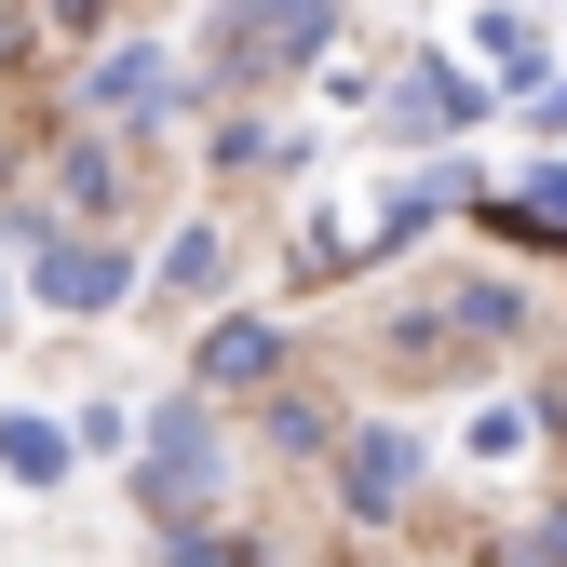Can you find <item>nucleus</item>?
Returning <instances> with one entry per match:
<instances>
[{
    "label": "nucleus",
    "mask_w": 567,
    "mask_h": 567,
    "mask_svg": "<svg viewBox=\"0 0 567 567\" xmlns=\"http://www.w3.org/2000/svg\"><path fill=\"white\" fill-rule=\"evenodd\" d=\"M324 41H338V0H230L217 68H230V82H257V68H311Z\"/></svg>",
    "instance_id": "nucleus-1"
},
{
    "label": "nucleus",
    "mask_w": 567,
    "mask_h": 567,
    "mask_svg": "<svg viewBox=\"0 0 567 567\" xmlns=\"http://www.w3.org/2000/svg\"><path fill=\"white\" fill-rule=\"evenodd\" d=\"M217 501V433H203V405H176L163 433H150V514L176 527V514H203Z\"/></svg>",
    "instance_id": "nucleus-2"
},
{
    "label": "nucleus",
    "mask_w": 567,
    "mask_h": 567,
    "mask_svg": "<svg viewBox=\"0 0 567 567\" xmlns=\"http://www.w3.org/2000/svg\"><path fill=\"white\" fill-rule=\"evenodd\" d=\"M405 486H419V433H392V419H365V433L338 446V501H351V514L379 527V514L405 501Z\"/></svg>",
    "instance_id": "nucleus-3"
},
{
    "label": "nucleus",
    "mask_w": 567,
    "mask_h": 567,
    "mask_svg": "<svg viewBox=\"0 0 567 567\" xmlns=\"http://www.w3.org/2000/svg\"><path fill=\"white\" fill-rule=\"evenodd\" d=\"M163 95H176V54H163V41H122V54L82 68V109H95V122H150Z\"/></svg>",
    "instance_id": "nucleus-4"
},
{
    "label": "nucleus",
    "mask_w": 567,
    "mask_h": 567,
    "mask_svg": "<svg viewBox=\"0 0 567 567\" xmlns=\"http://www.w3.org/2000/svg\"><path fill=\"white\" fill-rule=\"evenodd\" d=\"M473 109H486V95H473V68H446V54H433V68H405V95H392V135H460Z\"/></svg>",
    "instance_id": "nucleus-5"
},
{
    "label": "nucleus",
    "mask_w": 567,
    "mask_h": 567,
    "mask_svg": "<svg viewBox=\"0 0 567 567\" xmlns=\"http://www.w3.org/2000/svg\"><path fill=\"white\" fill-rule=\"evenodd\" d=\"M109 298H122L109 244H41V311H109Z\"/></svg>",
    "instance_id": "nucleus-6"
},
{
    "label": "nucleus",
    "mask_w": 567,
    "mask_h": 567,
    "mask_svg": "<svg viewBox=\"0 0 567 567\" xmlns=\"http://www.w3.org/2000/svg\"><path fill=\"white\" fill-rule=\"evenodd\" d=\"M270 311H230V324H203V392H244V379H270Z\"/></svg>",
    "instance_id": "nucleus-7"
},
{
    "label": "nucleus",
    "mask_w": 567,
    "mask_h": 567,
    "mask_svg": "<svg viewBox=\"0 0 567 567\" xmlns=\"http://www.w3.org/2000/svg\"><path fill=\"white\" fill-rule=\"evenodd\" d=\"M446 203H473V189H460L446 163H433V176H405V189H379V244H419V230L446 217Z\"/></svg>",
    "instance_id": "nucleus-8"
},
{
    "label": "nucleus",
    "mask_w": 567,
    "mask_h": 567,
    "mask_svg": "<svg viewBox=\"0 0 567 567\" xmlns=\"http://www.w3.org/2000/svg\"><path fill=\"white\" fill-rule=\"evenodd\" d=\"M0 473L14 486H68V433L54 419H0Z\"/></svg>",
    "instance_id": "nucleus-9"
},
{
    "label": "nucleus",
    "mask_w": 567,
    "mask_h": 567,
    "mask_svg": "<svg viewBox=\"0 0 567 567\" xmlns=\"http://www.w3.org/2000/svg\"><path fill=\"white\" fill-rule=\"evenodd\" d=\"M473 54L501 68V82H527V95L554 82V68H540V28H527V14H473Z\"/></svg>",
    "instance_id": "nucleus-10"
},
{
    "label": "nucleus",
    "mask_w": 567,
    "mask_h": 567,
    "mask_svg": "<svg viewBox=\"0 0 567 567\" xmlns=\"http://www.w3.org/2000/svg\"><path fill=\"white\" fill-rule=\"evenodd\" d=\"M486 217H501V230H527V244H567V163H540L514 203H486Z\"/></svg>",
    "instance_id": "nucleus-11"
},
{
    "label": "nucleus",
    "mask_w": 567,
    "mask_h": 567,
    "mask_svg": "<svg viewBox=\"0 0 567 567\" xmlns=\"http://www.w3.org/2000/svg\"><path fill=\"white\" fill-rule=\"evenodd\" d=\"M217 270H230V244H217V230H189V244L163 257V298H217Z\"/></svg>",
    "instance_id": "nucleus-12"
},
{
    "label": "nucleus",
    "mask_w": 567,
    "mask_h": 567,
    "mask_svg": "<svg viewBox=\"0 0 567 567\" xmlns=\"http://www.w3.org/2000/svg\"><path fill=\"white\" fill-rule=\"evenodd\" d=\"M324 433H338V419H324V405H311V392H284V405H270V446H298V460H311V446H324Z\"/></svg>",
    "instance_id": "nucleus-13"
},
{
    "label": "nucleus",
    "mask_w": 567,
    "mask_h": 567,
    "mask_svg": "<svg viewBox=\"0 0 567 567\" xmlns=\"http://www.w3.org/2000/svg\"><path fill=\"white\" fill-rule=\"evenodd\" d=\"M501 567H567V514H540V527H527V540H514Z\"/></svg>",
    "instance_id": "nucleus-14"
},
{
    "label": "nucleus",
    "mask_w": 567,
    "mask_h": 567,
    "mask_svg": "<svg viewBox=\"0 0 567 567\" xmlns=\"http://www.w3.org/2000/svg\"><path fill=\"white\" fill-rule=\"evenodd\" d=\"M41 28H54V41H95V28H109V0H41Z\"/></svg>",
    "instance_id": "nucleus-15"
},
{
    "label": "nucleus",
    "mask_w": 567,
    "mask_h": 567,
    "mask_svg": "<svg viewBox=\"0 0 567 567\" xmlns=\"http://www.w3.org/2000/svg\"><path fill=\"white\" fill-rule=\"evenodd\" d=\"M527 109H540V135H567V68H554V82H540Z\"/></svg>",
    "instance_id": "nucleus-16"
}]
</instances>
